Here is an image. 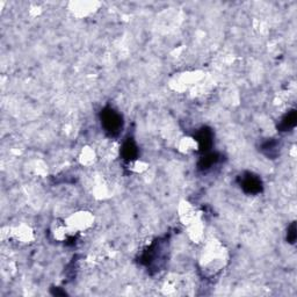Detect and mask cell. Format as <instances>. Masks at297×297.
Wrapping results in <instances>:
<instances>
[{
    "mask_svg": "<svg viewBox=\"0 0 297 297\" xmlns=\"http://www.w3.org/2000/svg\"><path fill=\"white\" fill-rule=\"evenodd\" d=\"M101 125L109 137H117L123 129V116L111 106L104 107L100 113Z\"/></svg>",
    "mask_w": 297,
    "mask_h": 297,
    "instance_id": "obj_1",
    "label": "cell"
},
{
    "mask_svg": "<svg viewBox=\"0 0 297 297\" xmlns=\"http://www.w3.org/2000/svg\"><path fill=\"white\" fill-rule=\"evenodd\" d=\"M165 244L166 240L157 239L148 246L147 250L143 252L141 257V264L146 266L147 268H151L152 266H155L156 268H158V265L160 267V261H164L165 259Z\"/></svg>",
    "mask_w": 297,
    "mask_h": 297,
    "instance_id": "obj_2",
    "label": "cell"
},
{
    "mask_svg": "<svg viewBox=\"0 0 297 297\" xmlns=\"http://www.w3.org/2000/svg\"><path fill=\"white\" fill-rule=\"evenodd\" d=\"M237 182L244 193L247 195H258L263 193L264 182L261 178L252 172H244L237 179Z\"/></svg>",
    "mask_w": 297,
    "mask_h": 297,
    "instance_id": "obj_3",
    "label": "cell"
},
{
    "mask_svg": "<svg viewBox=\"0 0 297 297\" xmlns=\"http://www.w3.org/2000/svg\"><path fill=\"white\" fill-rule=\"evenodd\" d=\"M195 141L199 144V151L201 154H207L214 145V133L210 128L204 126L195 134Z\"/></svg>",
    "mask_w": 297,
    "mask_h": 297,
    "instance_id": "obj_4",
    "label": "cell"
},
{
    "mask_svg": "<svg viewBox=\"0 0 297 297\" xmlns=\"http://www.w3.org/2000/svg\"><path fill=\"white\" fill-rule=\"evenodd\" d=\"M139 155V150L136 142L134 138H126V141L123 143L121 148V157L125 161H133L137 159Z\"/></svg>",
    "mask_w": 297,
    "mask_h": 297,
    "instance_id": "obj_5",
    "label": "cell"
},
{
    "mask_svg": "<svg viewBox=\"0 0 297 297\" xmlns=\"http://www.w3.org/2000/svg\"><path fill=\"white\" fill-rule=\"evenodd\" d=\"M260 150L266 157H268L270 159H275L280 154V142L275 138H270L261 144Z\"/></svg>",
    "mask_w": 297,
    "mask_h": 297,
    "instance_id": "obj_6",
    "label": "cell"
},
{
    "mask_svg": "<svg viewBox=\"0 0 297 297\" xmlns=\"http://www.w3.org/2000/svg\"><path fill=\"white\" fill-rule=\"evenodd\" d=\"M296 122H297V112L296 109H291L282 116L281 121L279 122L278 124V129L280 132H290L291 129H294L296 126Z\"/></svg>",
    "mask_w": 297,
    "mask_h": 297,
    "instance_id": "obj_7",
    "label": "cell"
},
{
    "mask_svg": "<svg viewBox=\"0 0 297 297\" xmlns=\"http://www.w3.org/2000/svg\"><path fill=\"white\" fill-rule=\"evenodd\" d=\"M220 160V156L216 152H207L202 156L198 163V168L200 171H208L214 165H216Z\"/></svg>",
    "mask_w": 297,
    "mask_h": 297,
    "instance_id": "obj_8",
    "label": "cell"
},
{
    "mask_svg": "<svg viewBox=\"0 0 297 297\" xmlns=\"http://www.w3.org/2000/svg\"><path fill=\"white\" fill-rule=\"evenodd\" d=\"M296 238H297L296 224H295V222H292L291 224L288 226V230H287V242L289 244H295Z\"/></svg>",
    "mask_w": 297,
    "mask_h": 297,
    "instance_id": "obj_9",
    "label": "cell"
}]
</instances>
